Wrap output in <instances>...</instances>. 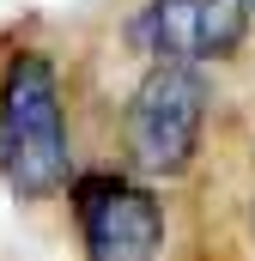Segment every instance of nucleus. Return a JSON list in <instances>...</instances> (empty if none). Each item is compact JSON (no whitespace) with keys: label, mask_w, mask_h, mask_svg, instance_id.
Returning <instances> with one entry per match:
<instances>
[{"label":"nucleus","mask_w":255,"mask_h":261,"mask_svg":"<svg viewBox=\"0 0 255 261\" xmlns=\"http://www.w3.org/2000/svg\"><path fill=\"white\" fill-rule=\"evenodd\" d=\"M249 0H140L128 43L152 67H200L225 61L243 43Z\"/></svg>","instance_id":"4"},{"label":"nucleus","mask_w":255,"mask_h":261,"mask_svg":"<svg viewBox=\"0 0 255 261\" xmlns=\"http://www.w3.org/2000/svg\"><path fill=\"white\" fill-rule=\"evenodd\" d=\"M73 219H79L85 261H158V249H164L158 195L116 170L73 176Z\"/></svg>","instance_id":"3"},{"label":"nucleus","mask_w":255,"mask_h":261,"mask_svg":"<svg viewBox=\"0 0 255 261\" xmlns=\"http://www.w3.org/2000/svg\"><path fill=\"white\" fill-rule=\"evenodd\" d=\"M207 128L200 67H152L128 103V158L146 176H183Z\"/></svg>","instance_id":"2"},{"label":"nucleus","mask_w":255,"mask_h":261,"mask_svg":"<svg viewBox=\"0 0 255 261\" xmlns=\"http://www.w3.org/2000/svg\"><path fill=\"white\" fill-rule=\"evenodd\" d=\"M0 176L18 200H43L67 182L61 73L43 49H18L0 67Z\"/></svg>","instance_id":"1"},{"label":"nucleus","mask_w":255,"mask_h":261,"mask_svg":"<svg viewBox=\"0 0 255 261\" xmlns=\"http://www.w3.org/2000/svg\"><path fill=\"white\" fill-rule=\"evenodd\" d=\"M249 12H255V0H249Z\"/></svg>","instance_id":"5"}]
</instances>
